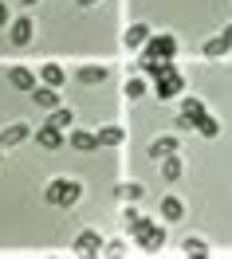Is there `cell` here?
Returning a JSON list of instances; mask_svg holds the SVG:
<instances>
[{
	"label": "cell",
	"instance_id": "cell-4",
	"mask_svg": "<svg viewBox=\"0 0 232 259\" xmlns=\"http://www.w3.org/2000/svg\"><path fill=\"white\" fill-rule=\"evenodd\" d=\"M138 243H142V251H162V247H166V228L149 224L146 232L138 236Z\"/></svg>",
	"mask_w": 232,
	"mask_h": 259
},
{
	"label": "cell",
	"instance_id": "cell-27",
	"mask_svg": "<svg viewBox=\"0 0 232 259\" xmlns=\"http://www.w3.org/2000/svg\"><path fill=\"white\" fill-rule=\"evenodd\" d=\"M102 255H126V243H110V247H106Z\"/></svg>",
	"mask_w": 232,
	"mask_h": 259
},
{
	"label": "cell",
	"instance_id": "cell-20",
	"mask_svg": "<svg viewBox=\"0 0 232 259\" xmlns=\"http://www.w3.org/2000/svg\"><path fill=\"white\" fill-rule=\"evenodd\" d=\"M114 193L122 196V200H126V204H134V200H142V193H146V189H142V185H138V181H130V185H118Z\"/></svg>",
	"mask_w": 232,
	"mask_h": 259
},
{
	"label": "cell",
	"instance_id": "cell-7",
	"mask_svg": "<svg viewBox=\"0 0 232 259\" xmlns=\"http://www.w3.org/2000/svg\"><path fill=\"white\" fill-rule=\"evenodd\" d=\"M122 224H126V232H130L134 240H138V236H142V232H146V228L153 224V220H149V216H142V212H134V208H126V216H122Z\"/></svg>",
	"mask_w": 232,
	"mask_h": 259
},
{
	"label": "cell",
	"instance_id": "cell-10",
	"mask_svg": "<svg viewBox=\"0 0 232 259\" xmlns=\"http://www.w3.org/2000/svg\"><path fill=\"white\" fill-rule=\"evenodd\" d=\"M8 82H12L16 91H35V79H32V71H24V67H12V71H8Z\"/></svg>",
	"mask_w": 232,
	"mask_h": 259
},
{
	"label": "cell",
	"instance_id": "cell-5",
	"mask_svg": "<svg viewBox=\"0 0 232 259\" xmlns=\"http://www.w3.org/2000/svg\"><path fill=\"white\" fill-rule=\"evenodd\" d=\"M75 251H79V255H99L102 251V236L99 232H79V236H75Z\"/></svg>",
	"mask_w": 232,
	"mask_h": 259
},
{
	"label": "cell",
	"instance_id": "cell-31",
	"mask_svg": "<svg viewBox=\"0 0 232 259\" xmlns=\"http://www.w3.org/2000/svg\"><path fill=\"white\" fill-rule=\"evenodd\" d=\"M0 161H4V146H0Z\"/></svg>",
	"mask_w": 232,
	"mask_h": 259
},
{
	"label": "cell",
	"instance_id": "cell-25",
	"mask_svg": "<svg viewBox=\"0 0 232 259\" xmlns=\"http://www.w3.org/2000/svg\"><path fill=\"white\" fill-rule=\"evenodd\" d=\"M197 134H201V138H216V134H220V122L205 114V118H201V122H197Z\"/></svg>",
	"mask_w": 232,
	"mask_h": 259
},
{
	"label": "cell",
	"instance_id": "cell-11",
	"mask_svg": "<svg viewBox=\"0 0 232 259\" xmlns=\"http://www.w3.org/2000/svg\"><path fill=\"white\" fill-rule=\"evenodd\" d=\"M28 134H32L28 126H8L4 134H0V146H4V149H8V146H20V142H28Z\"/></svg>",
	"mask_w": 232,
	"mask_h": 259
},
{
	"label": "cell",
	"instance_id": "cell-3",
	"mask_svg": "<svg viewBox=\"0 0 232 259\" xmlns=\"http://www.w3.org/2000/svg\"><path fill=\"white\" fill-rule=\"evenodd\" d=\"M181 87H185V79L177 75V67H169L166 75L158 79V98H173V95H181Z\"/></svg>",
	"mask_w": 232,
	"mask_h": 259
},
{
	"label": "cell",
	"instance_id": "cell-18",
	"mask_svg": "<svg viewBox=\"0 0 232 259\" xmlns=\"http://www.w3.org/2000/svg\"><path fill=\"white\" fill-rule=\"evenodd\" d=\"M48 126H55V130L75 126V114H71V110H63V106H55V110H51V118H48Z\"/></svg>",
	"mask_w": 232,
	"mask_h": 259
},
{
	"label": "cell",
	"instance_id": "cell-21",
	"mask_svg": "<svg viewBox=\"0 0 232 259\" xmlns=\"http://www.w3.org/2000/svg\"><path fill=\"white\" fill-rule=\"evenodd\" d=\"M162 177H166V181H177V177H181V157H173V153L162 157Z\"/></svg>",
	"mask_w": 232,
	"mask_h": 259
},
{
	"label": "cell",
	"instance_id": "cell-17",
	"mask_svg": "<svg viewBox=\"0 0 232 259\" xmlns=\"http://www.w3.org/2000/svg\"><path fill=\"white\" fill-rule=\"evenodd\" d=\"M79 82H87V87L106 82V67H79Z\"/></svg>",
	"mask_w": 232,
	"mask_h": 259
},
{
	"label": "cell",
	"instance_id": "cell-23",
	"mask_svg": "<svg viewBox=\"0 0 232 259\" xmlns=\"http://www.w3.org/2000/svg\"><path fill=\"white\" fill-rule=\"evenodd\" d=\"M181 251H185L189 259H205V255H209V247H205V240H193V236H189V240L181 243Z\"/></svg>",
	"mask_w": 232,
	"mask_h": 259
},
{
	"label": "cell",
	"instance_id": "cell-9",
	"mask_svg": "<svg viewBox=\"0 0 232 259\" xmlns=\"http://www.w3.org/2000/svg\"><path fill=\"white\" fill-rule=\"evenodd\" d=\"M122 44H126V48H142V44H149V28H146V24H130L126 35H122Z\"/></svg>",
	"mask_w": 232,
	"mask_h": 259
},
{
	"label": "cell",
	"instance_id": "cell-1",
	"mask_svg": "<svg viewBox=\"0 0 232 259\" xmlns=\"http://www.w3.org/2000/svg\"><path fill=\"white\" fill-rule=\"evenodd\" d=\"M44 200H48V204H59V208H71V204L79 200V181L55 177L48 189H44Z\"/></svg>",
	"mask_w": 232,
	"mask_h": 259
},
{
	"label": "cell",
	"instance_id": "cell-12",
	"mask_svg": "<svg viewBox=\"0 0 232 259\" xmlns=\"http://www.w3.org/2000/svg\"><path fill=\"white\" fill-rule=\"evenodd\" d=\"M71 146L83 149V153H91V149H99V138H95V134H87V130H71Z\"/></svg>",
	"mask_w": 232,
	"mask_h": 259
},
{
	"label": "cell",
	"instance_id": "cell-14",
	"mask_svg": "<svg viewBox=\"0 0 232 259\" xmlns=\"http://www.w3.org/2000/svg\"><path fill=\"white\" fill-rule=\"evenodd\" d=\"M126 142V130H118V126H106V130H99V146H122Z\"/></svg>",
	"mask_w": 232,
	"mask_h": 259
},
{
	"label": "cell",
	"instance_id": "cell-16",
	"mask_svg": "<svg viewBox=\"0 0 232 259\" xmlns=\"http://www.w3.org/2000/svg\"><path fill=\"white\" fill-rule=\"evenodd\" d=\"M169 153H177V142H173V138H158V142L149 146V157H158V161L169 157Z\"/></svg>",
	"mask_w": 232,
	"mask_h": 259
},
{
	"label": "cell",
	"instance_id": "cell-22",
	"mask_svg": "<svg viewBox=\"0 0 232 259\" xmlns=\"http://www.w3.org/2000/svg\"><path fill=\"white\" fill-rule=\"evenodd\" d=\"M63 79H67V71H63V67L44 63V82H48V87H63Z\"/></svg>",
	"mask_w": 232,
	"mask_h": 259
},
{
	"label": "cell",
	"instance_id": "cell-28",
	"mask_svg": "<svg viewBox=\"0 0 232 259\" xmlns=\"http://www.w3.org/2000/svg\"><path fill=\"white\" fill-rule=\"evenodd\" d=\"M4 24H8V8L0 4V28H4Z\"/></svg>",
	"mask_w": 232,
	"mask_h": 259
},
{
	"label": "cell",
	"instance_id": "cell-8",
	"mask_svg": "<svg viewBox=\"0 0 232 259\" xmlns=\"http://www.w3.org/2000/svg\"><path fill=\"white\" fill-rule=\"evenodd\" d=\"M35 142L44 149H59L63 146V130H55V126H40L35 130Z\"/></svg>",
	"mask_w": 232,
	"mask_h": 259
},
{
	"label": "cell",
	"instance_id": "cell-15",
	"mask_svg": "<svg viewBox=\"0 0 232 259\" xmlns=\"http://www.w3.org/2000/svg\"><path fill=\"white\" fill-rule=\"evenodd\" d=\"M181 114H185V118H193V126H197L201 118H205V102L189 95V98H185V102H181Z\"/></svg>",
	"mask_w": 232,
	"mask_h": 259
},
{
	"label": "cell",
	"instance_id": "cell-6",
	"mask_svg": "<svg viewBox=\"0 0 232 259\" xmlns=\"http://www.w3.org/2000/svg\"><path fill=\"white\" fill-rule=\"evenodd\" d=\"M32 32H35V24H32L28 16H24V20H16V24H12V32H8V39H12L16 48H24V44H32Z\"/></svg>",
	"mask_w": 232,
	"mask_h": 259
},
{
	"label": "cell",
	"instance_id": "cell-19",
	"mask_svg": "<svg viewBox=\"0 0 232 259\" xmlns=\"http://www.w3.org/2000/svg\"><path fill=\"white\" fill-rule=\"evenodd\" d=\"M162 216H166V220H181V216H185V204L177 200V196H166V200H162Z\"/></svg>",
	"mask_w": 232,
	"mask_h": 259
},
{
	"label": "cell",
	"instance_id": "cell-2",
	"mask_svg": "<svg viewBox=\"0 0 232 259\" xmlns=\"http://www.w3.org/2000/svg\"><path fill=\"white\" fill-rule=\"evenodd\" d=\"M146 55H153V59H173V55H177V44H173V35H149Z\"/></svg>",
	"mask_w": 232,
	"mask_h": 259
},
{
	"label": "cell",
	"instance_id": "cell-26",
	"mask_svg": "<svg viewBox=\"0 0 232 259\" xmlns=\"http://www.w3.org/2000/svg\"><path fill=\"white\" fill-rule=\"evenodd\" d=\"M126 95H130V98H142V95H146V82H142V79H130V82H126Z\"/></svg>",
	"mask_w": 232,
	"mask_h": 259
},
{
	"label": "cell",
	"instance_id": "cell-32",
	"mask_svg": "<svg viewBox=\"0 0 232 259\" xmlns=\"http://www.w3.org/2000/svg\"><path fill=\"white\" fill-rule=\"evenodd\" d=\"M20 4H35V0H20Z\"/></svg>",
	"mask_w": 232,
	"mask_h": 259
},
{
	"label": "cell",
	"instance_id": "cell-13",
	"mask_svg": "<svg viewBox=\"0 0 232 259\" xmlns=\"http://www.w3.org/2000/svg\"><path fill=\"white\" fill-rule=\"evenodd\" d=\"M32 98L40 102V106H48V110H55V106H59V95H55V87H48V82H44V87H35Z\"/></svg>",
	"mask_w": 232,
	"mask_h": 259
},
{
	"label": "cell",
	"instance_id": "cell-29",
	"mask_svg": "<svg viewBox=\"0 0 232 259\" xmlns=\"http://www.w3.org/2000/svg\"><path fill=\"white\" fill-rule=\"evenodd\" d=\"M79 4H83V8H95V4H99V0H79Z\"/></svg>",
	"mask_w": 232,
	"mask_h": 259
},
{
	"label": "cell",
	"instance_id": "cell-30",
	"mask_svg": "<svg viewBox=\"0 0 232 259\" xmlns=\"http://www.w3.org/2000/svg\"><path fill=\"white\" fill-rule=\"evenodd\" d=\"M224 39H228V44H232V24H228V28H224Z\"/></svg>",
	"mask_w": 232,
	"mask_h": 259
},
{
	"label": "cell",
	"instance_id": "cell-24",
	"mask_svg": "<svg viewBox=\"0 0 232 259\" xmlns=\"http://www.w3.org/2000/svg\"><path fill=\"white\" fill-rule=\"evenodd\" d=\"M232 44L228 39H224V35H213V39H209V44H205V55H209V59H216V55H224V51H228Z\"/></svg>",
	"mask_w": 232,
	"mask_h": 259
}]
</instances>
